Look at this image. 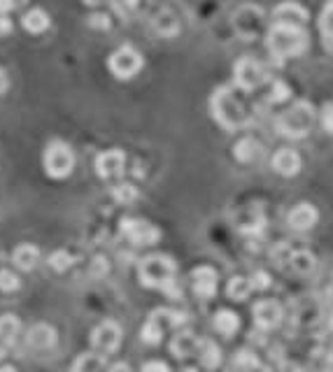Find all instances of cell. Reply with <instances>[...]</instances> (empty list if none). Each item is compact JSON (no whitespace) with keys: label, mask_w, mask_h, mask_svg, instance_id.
<instances>
[{"label":"cell","mask_w":333,"mask_h":372,"mask_svg":"<svg viewBox=\"0 0 333 372\" xmlns=\"http://www.w3.org/2000/svg\"><path fill=\"white\" fill-rule=\"evenodd\" d=\"M210 109L214 121L226 131H243L252 124L249 109L245 107L243 98L238 96L233 87H219L214 91L210 98Z\"/></svg>","instance_id":"1"},{"label":"cell","mask_w":333,"mask_h":372,"mask_svg":"<svg viewBox=\"0 0 333 372\" xmlns=\"http://www.w3.org/2000/svg\"><path fill=\"white\" fill-rule=\"evenodd\" d=\"M138 277H140V284L147 286V289H159L165 295H170V298H180L182 295L180 284L175 282L173 258L163 256V253H152V256L140 261Z\"/></svg>","instance_id":"2"},{"label":"cell","mask_w":333,"mask_h":372,"mask_svg":"<svg viewBox=\"0 0 333 372\" xmlns=\"http://www.w3.org/2000/svg\"><path fill=\"white\" fill-rule=\"evenodd\" d=\"M266 49L273 56V61L282 65L287 58L301 56L307 49V33L305 28L296 26H282V23H273L268 35H266Z\"/></svg>","instance_id":"3"},{"label":"cell","mask_w":333,"mask_h":372,"mask_svg":"<svg viewBox=\"0 0 333 372\" xmlns=\"http://www.w3.org/2000/svg\"><path fill=\"white\" fill-rule=\"evenodd\" d=\"M315 124V107L307 100H298L291 105L287 112H282L275 121V131L282 138L289 140H301L312 131Z\"/></svg>","instance_id":"4"},{"label":"cell","mask_w":333,"mask_h":372,"mask_svg":"<svg viewBox=\"0 0 333 372\" xmlns=\"http://www.w3.org/2000/svg\"><path fill=\"white\" fill-rule=\"evenodd\" d=\"M43 163H45V173L52 177V180H65L75 168V154L65 142L54 140L52 145H47L45 149Z\"/></svg>","instance_id":"5"},{"label":"cell","mask_w":333,"mask_h":372,"mask_svg":"<svg viewBox=\"0 0 333 372\" xmlns=\"http://www.w3.org/2000/svg\"><path fill=\"white\" fill-rule=\"evenodd\" d=\"M233 82L240 91H254L268 82V67L252 56H243L233 67Z\"/></svg>","instance_id":"6"},{"label":"cell","mask_w":333,"mask_h":372,"mask_svg":"<svg viewBox=\"0 0 333 372\" xmlns=\"http://www.w3.org/2000/svg\"><path fill=\"white\" fill-rule=\"evenodd\" d=\"M266 12L259 5H240L233 14V28L240 40H254L263 33Z\"/></svg>","instance_id":"7"},{"label":"cell","mask_w":333,"mask_h":372,"mask_svg":"<svg viewBox=\"0 0 333 372\" xmlns=\"http://www.w3.org/2000/svg\"><path fill=\"white\" fill-rule=\"evenodd\" d=\"M143 65H145L143 54L131 45H124L119 49H114V52L110 54V58H107V67H110V72L119 80L136 77V75L143 70Z\"/></svg>","instance_id":"8"},{"label":"cell","mask_w":333,"mask_h":372,"mask_svg":"<svg viewBox=\"0 0 333 372\" xmlns=\"http://www.w3.org/2000/svg\"><path fill=\"white\" fill-rule=\"evenodd\" d=\"M119 344H121V328L116 321L107 319L91 331V346L101 356H110V354L119 349Z\"/></svg>","instance_id":"9"},{"label":"cell","mask_w":333,"mask_h":372,"mask_svg":"<svg viewBox=\"0 0 333 372\" xmlns=\"http://www.w3.org/2000/svg\"><path fill=\"white\" fill-rule=\"evenodd\" d=\"M119 228H121L124 238H126L131 244H138V247H147V244L159 242V238H161V233L156 231L149 221H145V219H124Z\"/></svg>","instance_id":"10"},{"label":"cell","mask_w":333,"mask_h":372,"mask_svg":"<svg viewBox=\"0 0 333 372\" xmlns=\"http://www.w3.org/2000/svg\"><path fill=\"white\" fill-rule=\"evenodd\" d=\"M285 310L278 300H259L254 305V324L259 331H275L282 324Z\"/></svg>","instance_id":"11"},{"label":"cell","mask_w":333,"mask_h":372,"mask_svg":"<svg viewBox=\"0 0 333 372\" xmlns=\"http://www.w3.org/2000/svg\"><path fill=\"white\" fill-rule=\"evenodd\" d=\"M126 170V154L121 149H107L103 154H98L96 158V173L103 177V180H112V177H119Z\"/></svg>","instance_id":"12"},{"label":"cell","mask_w":333,"mask_h":372,"mask_svg":"<svg viewBox=\"0 0 333 372\" xmlns=\"http://www.w3.org/2000/svg\"><path fill=\"white\" fill-rule=\"evenodd\" d=\"M217 282H219L217 270L210 268V266H201L191 273V286H194V293L203 300H210L212 295L217 293Z\"/></svg>","instance_id":"13"},{"label":"cell","mask_w":333,"mask_h":372,"mask_svg":"<svg viewBox=\"0 0 333 372\" xmlns=\"http://www.w3.org/2000/svg\"><path fill=\"white\" fill-rule=\"evenodd\" d=\"M307 21V10L298 3H280L273 10V23H282V26H296L303 28Z\"/></svg>","instance_id":"14"},{"label":"cell","mask_w":333,"mask_h":372,"mask_svg":"<svg viewBox=\"0 0 333 372\" xmlns=\"http://www.w3.org/2000/svg\"><path fill=\"white\" fill-rule=\"evenodd\" d=\"M201 340L203 337H196L191 331H180L175 333V337L170 340V354L175 359H191L201 351Z\"/></svg>","instance_id":"15"},{"label":"cell","mask_w":333,"mask_h":372,"mask_svg":"<svg viewBox=\"0 0 333 372\" xmlns=\"http://www.w3.org/2000/svg\"><path fill=\"white\" fill-rule=\"evenodd\" d=\"M236 224H238V231L240 233H245V235H261L263 228H266V214H263V209L254 207V205L252 207H245V209H240V212H238Z\"/></svg>","instance_id":"16"},{"label":"cell","mask_w":333,"mask_h":372,"mask_svg":"<svg viewBox=\"0 0 333 372\" xmlns=\"http://www.w3.org/2000/svg\"><path fill=\"white\" fill-rule=\"evenodd\" d=\"M317 221H320V212L310 202H298L289 212V226L294 228V231H310Z\"/></svg>","instance_id":"17"},{"label":"cell","mask_w":333,"mask_h":372,"mask_svg":"<svg viewBox=\"0 0 333 372\" xmlns=\"http://www.w3.org/2000/svg\"><path fill=\"white\" fill-rule=\"evenodd\" d=\"M301 154L294 149H280L275 156H273V168H275V173L282 175V177H294L301 173Z\"/></svg>","instance_id":"18"},{"label":"cell","mask_w":333,"mask_h":372,"mask_svg":"<svg viewBox=\"0 0 333 372\" xmlns=\"http://www.w3.org/2000/svg\"><path fill=\"white\" fill-rule=\"evenodd\" d=\"M28 344L33 349H52L56 344V331L49 324H36L28 331Z\"/></svg>","instance_id":"19"},{"label":"cell","mask_w":333,"mask_h":372,"mask_svg":"<svg viewBox=\"0 0 333 372\" xmlns=\"http://www.w3.org/2000/svg\"><path fill=\"white\" fill-rule=\"evenodd\" d=\"M229 372H271V370L263 366L254 351L243 349V351H238L236 356H233Z\"/></svg>","instance_id":"20"},{"label":"cell","mask_w":333,"mask_h":372,"mask_svg":"<svg viewBox=\"0 0 333 372\" xmlns=\"http://www.w3.org/2000/svg\"><path fill=\"white\" fill-rule=\"evenodd\" d=\"M263 154V147L259 140L254 138H243L236 142V147H233V156L240 163H254V160H259Z\"/></svg>","instance_id":"21"},{"label":"cell","mask_w":333,"mask_h":372,"mask_svg":"<svg viewBox=\"0 0 333 372\" xmlns=\"http://www.w3.org/2000/svg\"><path fill=\"white\" fill-rule=\"evenodd\" d=\"M315 268H317V258H315V253L305 251V249H294L287 270L289 273H294V275H310V273H315Z\"/></svg>","instance_id":"22"},{"label":"cell","mask_w":333,"mask_h":372,"mask_svg":"<svg viewBox=\"0 0 333 372\" xmlns=\"http://www.w3.org/2000/svg\"><path fill=\"white\" fill-rule=\"evenodd\" d=\"M212 321H214V324H212L214 331H217L219 335H224V337L236 335L238 328H240V317L233 310H219Z\"/></svg>","instance_id":"23"},{"label":"cell","mask_w":333,"mask_h":372,"mask_svg":"<svg viewBox=\"0 0 333 372\" xmlns=\"http://www.w3.org/2000/svg\"><path fill=\"white\" fill-rule=\"evenodd\" d=\"M12 261L19 270H33L40 263V249L36 244H19L12 253Z\"/></svg>","instance_id":"24"},{"label":"cell","mask_w":333,"mask_h":372,"mask_svg":"<svg viewBox=\"0 0 333 372\" xmlns=\"http://www.w3.org/2000/svg\"><path fill=\"white\" fill-rule=\"evenodd\" d=\"M152 26H154V31L159 33V35H163V38H175V35L180 33V21H178V16H175L170 10L156 12V16L152 19Z\"/></svg>","instance_id":"25"},{"label":"cell","mask_w":333,"mask_h":372,"mask_svg":"<svg viewBox=\"0 0 333 372\" xmlns=\"http://www.w3.org/2000/svg\"><path fill=\"white\" fill-rule=\"evenodd\" d=\"M198 356H201V363H203V368L207 370H217L222 366V349H219V344L217 342H212V340H201V351H198Z\"/></svg>","instance_id":"26"},{"label":"cell","mask_w":333,"mask_h":372,"mask_svg":"<svg viewBox=\"0 0 333 372\" xmlns=\"http://www.w3.org/2000/svg\"><path fill=\"white\" fill-rule=\"evenodd\" d=\"M320 33H322L324 49H327L329 54H333V0H329V5L324 7L320 14Z\"/></svg>","instance_id":"27"},{"label":"cell","mask_w":333,"mask_h":372,"mask_svg":"<svg viewBox=\"0 0 333 372\" xmlns=\"http://www.w3.org/2000/svg\"><path fill=\"white\" fill-rule=\"evenodd\" d=\"M21 23H23V28L31 31V33H43L49 28V14L43 10V7H33L31 12L23 14Z\"/></svg>","instance_id":"28"},{"label":"cell","mask_w":333,"mask_h":372,"mask_svg":"<svg viewBox=\"0 0 333 372\" xmlns=\"http://www.w3.org/2000/svg\"><path fill=\"white\" fill-rule=\"evenodd\" d=\"M103 363H105V356H101V354L96 351L80 354L77 361L72 363V372H101Z\"/></svg>","instance_id":"29"},{"label":"cell","mask_w":333,"mask_h":372,"mask_svg":"<svg viewBox=\"0 0 333 372\" xmlns=\"http://www.w3.org/2000/svg\"><path fill=\"white\" fill-rule=\"evenodd\" d=\"M163 335H165V326L156 317H149L147 324L143 326V331H140V340L149 346H154L163 340Z\"/></svg>","instance_id":"30"},{"label":"cell","mask_w":333,"mask_h":372,"mask_svg":"<svg viewBox=\"0 0 333 372\" xmlns=\"http://www.w3.org/2000/svg\"><path fill=\"white\" fill-rule=\"evenodd\" d=\"M252 291H254V286L247 277H233L226 286V293L231 300H247Z\"/></svg>","instance_id":"31"},{"label":"cell","mask_w":333,"mask_h":372,"mask_svg":"<svg viewBox=\"0 0 333 372\" xmlns=\"http://www.w3.org/2000/svg\"><path fill=\"white\" fill-rule=\"evenodd\" d=\"M310 363L315 372H333V349L317 346V349L310 354Z\"/></svg>","instance_id":"32"},{"label":"cell","mask_w":333,"mask_h":372,"mask_svg":"<svg viewBox=\"0 0 333 372\" xmlns=\"http://www.w3.org/2000/svg\"><path fill=\"white\" fill-rule=\"evenodd\" d=\"M152 317H156L165 326V331L168 328H180L182 324H187V314L185 312H178V310H168V307H161L152 312Z\"/></svg>","instance_id":"33"},{"label":"cell","mask_w":333,"mask_h":372,"mask_svg":"<svg viewBox=\"0 0 333 372\" xmlns=\"http://www.w3.org/2000/svg\"><path fill=\"white\" fill-rule=\"evenodd\" d=\"M110 193H112V198L119 202V205H131V202H136L140 198V191L133 184H129V182H121V184L112 186Z\"/></svg>","instance_id":"34"},{"label":"cell","mask_w":333,"mask_h":372,"mask_svg":"<svg viewBox=\"0 0 333 372\" xmlns=\"http://www.w3.org/2000/svg\"><path fill=\"white\" fill-rule=\"evenodd\" d=\"M19 319H16L14 314H3L0 317V342H5V344H10L16 335H19Z\"/></svg>","instance_id":"35"},{"label":"cell","mask_w":333,"mask_h":372,"mask_svg":"<svg viewBox=\"0 0 333 372\" xmlns=\"http://www.w3.org/2000/svg\"><path fill=\"white\" fill-rule=\"evenodd\" d=\"M291 98V87L287 82H273V87H271V93H268V103L271 105H278V103H285V100Z\"/></svg>","instance_id":"36"},{"label":"cell","mask_w":333,"mask_h":372,"mask_svg":"<svg viewBox=\"0 0 333 372\" xmlns=\"http://www.w3.org/2000/svg\"><path fill=\"white\" fill-rule=\"evenodd\" d=\"M19 286H21L19 277H16L12 270H7V268L0 270V291H3V293H14V291H19Z\"/></svg>","instance_id":"37"},{"label":"cell","mask_w":333,"mask_h":372,"mask_svg":"<svg viewBox=\"0 0 333 372\" xmlns=\"http://www.w3.org/2000/svg\"><path fill=\"white\" fill-rule=\"evenodd\" d=\"M49 266H52L56 273H65V270L72 266V256L65 249H58L49 256Z\"/></svg>","instance_id":"38"},{"label":"cell","mask_w":333,"mask_h":372,"mask_svg":"<svg viewBox=\"0 0 333 372\" xmlns=\"http://www.w3.org/2000/svg\"><path fill=\"white\" fill-rule=\"evenodd\" d=\"M249 282H252L254 291H266L271 286V275L266 273V270H256V273L249 277Z\"/></svg>","instance_id":"39"},{"label":"cell","mask_w":333,"mask_h":372,"mask_svg":"<svg viewBox=\"0 0 333 372\" xmlns=\"http://www.w3.org/2000/svg\"><path fill=\"white\" fill-rule=\"evenodd\" d=\"M322 128L333 135V105H324L322 109Z\"/></svg>","instance_id":"40"},{"label":"cell","mask_w":333,"mask_h":372,"mask_svg":"<svg viewBox=\"0 0 333 372\" xmlns=\"http://www.w3.org/2000/svg\"><path fill=\"white\" fill-rule=\"evenodd\" d=\"M89 19V23L91 26H96V28H107V23H110V16L107 14H91V16H87Z\"/></svg>","instance_id":"41"},{"label":"cell","mask_w":333,"mask_h":372,"mask_svg":"<svg viewBox=\"0 0 333 372\" xmlns=\"http://www.w3.org/2000/svg\"><path fill=\"white\" fill-rule=\"evenodd\" d=\"M143 372H170V368L163 361H149L143 366Z\"/></svg>","instance_id":"42"},{"label":"cell","mask_w":333,"mask_h":372,"mask_svg":"<svg viewBox=\"0 0 333 372\" xmlns=\"http://www.w3.org/2000/svg\"><path fill=\"white\" fill-rule=\"evenodd\" d=\"M107 261L105 258H96L94 261V268H91V273H94L96 277H103V275H107Z\"/></svg>","instance_id":"43"},{"label":"cell","mask_w":333,"mask_h":372,"mask_svg":"<svg viewBox=\"0 0 333 372\" xmlns=\"http://www.w3.org/2000/svg\"><path fill=\"white\" fill-rule=\"evenodd\" d=\"M26 0H0V12H10V10H16V7H21Z\"/></svg>","instance_id":"44"},{"label":"cell","mask_w":333,"mask_h":372,"mask_svg":"<svg viewBox=\"0 0 333 372\" xmlns=\"http://www.w3.org/2000/svg\"><path fill=\"white\" fill-rule=\"evenodd\" d=\"M12 31V21L7 16H0V33H10Z\"/></svg>","instance_id":"45"},{"label":"cell","mask_w":333,"mask_h":372,"mask_svg":"<svg viewBox=\"0 0 333 372\" xmlns=\"http://www.w3.org/2000/svg\"><path fill=\"white\" fill-rule=\"evenodd\" d=\"M107 372H133L131 366H126V363H116V366H112Z\"/></svg>","instance_id":"46"},{"label":"cell","mask_w":333,"mask_h":372,"mask_svg":"<svg viewBox=\"0 0 333 372\" xmlns=\"http://www.w3.org/2000/svg\"><path fill=\"white\" fill-rule=\"evenodd\" d=\"M5 87H7V75L3 67H0V91H5Z\"/></svg>","instance_id":"47"},{"label":"cell","mask_w":333,"mask_h":372,"mask_svg":"<svg viewBox=\"0 0 333 372\" xmlns=\"http://www.w3.org/2000/svg\"><path fill=\"white\" fill-rule=\"evenodd\" d=\"M87 5H105V3H112V0H84Z\"/></svg>","instance_id":"48"},{"label":"cell","mask_w":333,"mask_h":372,"mask_svg":"<svg viewBox=\"0 0 333 372\" xmlns=\"http://www.w3.org/2000/svg\"><path fill=\"white\" fill-rule=\"evenodd\" d=\"M0 372H16V368H12V366H3V368H0Z\"/></svg>","instance_id":"49"},{"label":"cell","mask_w":333,"mask_h":372,"mask_svg":"<svg viewBox=\"0 0 333 372\" xmlns=\"http://www.w3.org/2000/svg\"><path fill=\"white\" fill-rule=\"evenodd\" d=\"M5 356V342H0V359Z\"/></svg>","instance_id":"50"},{"label":"cell","mask_w":333,"mask_h":372,"mask_svg":"<svg viewBox=\"0 0 333 372\" xmlns=\"http://www.w3.org/2000/svg\"><path fill=\"white\" fill-rule=\"evenodd\" d=\"M294 372H307V370H303V368H296Z\"/></svg>","instance_id":"51"},{"label":"cell","mask_w":333,"mask_h":372,"mask_svg":"<svg viewBox=\"0 0 333 372\" xmlns=\"http://www.w3.org/2000/svg\"><path fill=\"white\" fill-rule=\"evenodd\" d=\"M185 372H198L196 368H189V370H185Z\"/></svg>","instance_id":"52"},{"label":"cell","mask_w":333,"mask_h":372,"mask_svg":"<svg viewBox=\"0 0 333 372\" xmlns=\"http://www.w3.org/2000/svg\"><path fill=\"white\" fill-rule=\"evenodd\" d=\"M331 328H333V314H331Z\"/></svg>","instance_id":"53"}]
</instances>
